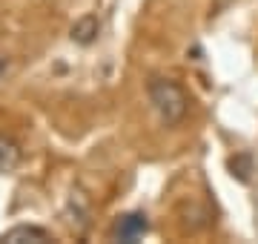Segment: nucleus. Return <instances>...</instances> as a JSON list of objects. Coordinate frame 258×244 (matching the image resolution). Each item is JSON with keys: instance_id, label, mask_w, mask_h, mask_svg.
Segmentation results:
<instances>
[{"instance_id": "20e7f679", "label": "nucleus", "mask_w": 258, "mask_h": 244, "mask_svg": "<svg viewBox=\"0 0 258 244\" xmlns=\"http://www.w3.org/2000/svg\"><path fill=\"white\" fill-rule=\"evenodd\" d=\"M20 161H23V150H20V144L9 135H0V175H9L15 169L20 167Z\"/></svg>"}, {"instance_id": "39448f33", "label": "nucleus", "mask_w": 258, "mask_h": 244, "mask_svg": "<svg viewBox=\"0 0 258 244\" xmlns=\"http://www.w3.org/2000/svg\"><path fill=\"white\" fill-rule=\"evenodd\" d=\"M98 18H92V15H86V18H81L78 23L72 26V40H78V43H92L95 38H98Z\"/></svg>"}, {"instance_id": "f03ea898", "label": "nucleus", "mask_w": 258, "mask_h": 244, "mask_svg": "<svg viewBox=\"0 0 258 244\" xmlns=\"http://www.w3.org/2000/svg\"><path fill=\"white\" fill-rule=\"evenodd\" d=\"M149 230L147 224V216H141V213H129V216H120L112 227V235L118 238V241H138L144 238Z\"/></svg>"}, {"instance_id": "7ed1b4c3", "label": "nucleus", "mask_w": 258, "mask_h": 244, "mask_svg": "<svg viewBox=\"0 0 258 244\" xmlns=\"http://www.w3.org/2000/svg\"><path fill=\"white\" fill-rule=\"evenodd\" d=\"M0 241H6V244H43V241H55V238H52V233L43 230V227L18 224V227H12V230H6V233L0 235Z\"/></svg>"}, {"instance_id": "423d86ee", "label": "nucleus", "mask_w": 258, "mask_h": 244, "mask_svg": "<svg viewBox=\"0 0 258 244\" xmlns=\"http://www.w3.org/2000/svg\"><path fill=\"white\" fill-rule=\"evenodd\" d=\"M6 75V60H0V78Z\"/></svg>"}, {"instance_id": "f257e3e1", "label": "nucleus", "mask_w": 258, "mask_h": 244, "mask_svg": "<svg viewBox=\"0 0 258 244\" xmlns=\"http://www.w3.org/2000/svg\"><path fill=\"white\" fill-rule=\"evenodd\" d=\"M147 92H149V101L155 106L158 118L166 127H178L186 118V112H189V95H186V89L178 81H172V78H152Z\"/></svg>"}]
</instances>
